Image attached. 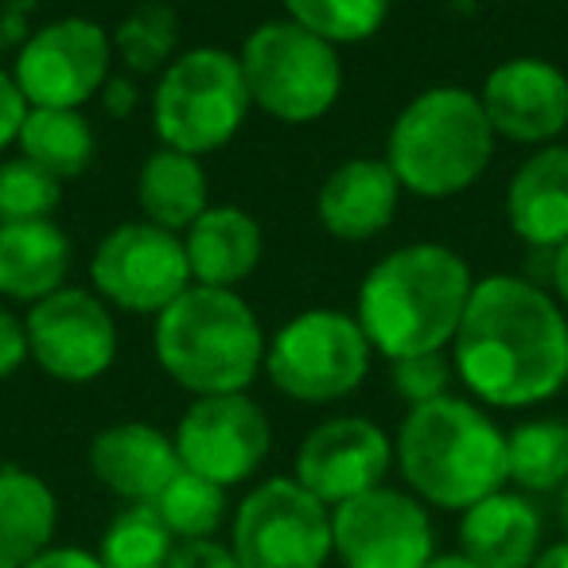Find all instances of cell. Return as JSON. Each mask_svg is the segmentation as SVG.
<instances>
[{
  "label": "cell",
  "instance_id": "obj_10",
  "mask_svg": "<svg viewBox=\"0 0 568 568\" xmlns=\"http://www.w3.org/2000/svg\"><path fill=\"white\" fill-rule=\"evenodd\" d=\"M90 288L110 308L156 320L180 293L191 288L183 237L152 222H121L90 257Z\"/></svg>",
  "mask_w": 568,
  "mask_h": 568
},
{
  "label": "cell",
  "instance_id": "obj_16",
  "mask_svg": "<svg viewBox=\"0 0 568 568\" xmlns=\"http://www.w3.org/2000/svg\"><path fill=\"white\" fill-rule=\"evenodd\" d=\"M475 94L503 141L545 149L568 129V74L541 55H514L498 63Z\"/></svg>",
  "mask_w": 568,
  "mask_h": 568
},
{
  "label": "cell",
  "instance_id": "obj_35",
  "mask_svg": "<svg viewBox=\"0 0 568 568\" xmlns=\"http://www.w3.org/2000/svg\"><path fill=\"white\" fill-rule=\"evenodd\" d=\"M24 118H28L24 94H20L17 79H12V71H4V67H0V152L9 149V144H17Z\"/></svg>",
  "mask_w": 568,
  "mask_h": 568
},
{
  "label": "cell",
  "instance_id": "obj_25",
  "mask_svg": "<svg viewBox=\"0 0 568 568\" xmlns=\"http://www.w3.org/2000/svg\"><path fill=\"white\" fill-rule=\"evenodd\" d=\"M20 156L40 164L55 180H79L98 156L94 125L82 110H40L28 105V118L20 125Z\"/></svg>",
  "mask_w": 568,
  "mask_h": 568
},
{
  "label": "cell",
  "instance_id": "obj_6",
  "mask_svg": "<svg viewBox=\"0 0 568 568\" xmlns=\"http://www.w3.org/2000/svg\"><path fill=\"white\" fill-rule=\"evenodd\" d=\"M250 110L242 63L226 48L180 51L152 87V129L160 144L199 160L226 149Z\"/></svg>",
  "mask_w": 568,
  "mask_h": 568
},
{
  "label": "cell",
  "instance_id": "obj_22",
  "mask_svg": "<svg viewBox=\"0 0 568 568\" xmlns=\"http://www.w3.org/2000/svg\"><path fill=\"white\" fill-rule=\"evenodd\" d=\"M71 237L55 219L4 222L0 226V296L32 308L59 293L71 276Z\"/></svg>",
  "mask_w": 568,
  "mask_h": 568
},
{
  "label": "cell",
  "instance_id": "obj_26",
  "mask_svg": "<svg viewBox=\"0 0 568 568\" xmlns=\"http://www.w3.org/2000/svg\"><path fill=\"white\" fill-rule=\"evenodd\" d=\"M506 483L521 495H552L568 483V420L534 417L506 433Z\"/></svg>",
  "mask_w": 568,
  "mask_h": 568
},
{
  "label": "cell",
  "instance_id": "obj_4",
  "mask_svg": "<svg viewBox=\"0 0 568 568\" xmlns=\"http://www.w3.org/2000/svg\"><path fill=\"white\" fill-rule=\"evenodd\" d=\"M261 320L234 288L191 284L152 327V351L168 378L191 397L245 394L265 366Z\"/></svg>",
  "mask_w": 568,
  "mask_h": 568
},
{
  "label": "cell",
  "instance_id": "obj_28",
  "mask_svg": "<svg viewBox=\"0 0 568 568\" xmlns=\"http://www.w3.org/2000/svg\"><path fill=\"white\" fill-rule=\"evenodd\" d=\"M175 537L152 506H121L98 541V560L105 568H168Z\"/></svg>",
  "mask_w": 568,
  "mask_h": 568
},
{
  "label": "cell",
  "instance_id": "obj_18",
  "mask_svg": "<svg viewBox=\"0 0 568 568\" xmlns=\"http://www.w3.org/2000/svg\"><path fill=\"white\" fill-rule=\"evenodd\" d=\"M402 183L382 156L343 160L316 195V219L339 242H371L386 234L402 206Z\"/></svg>",
  "mask_w": 568,
  "mask_h": 568
},
{
  "label": "cell",
  "instance_id": "obj_36",
  "mask_svg": "<svg viewBox=\"0 0 568 568\" xmlns=\"http://www.w3.org/2000/svg\"><path fill=\"white\" fill-rule=\"evenodd\" d=\"M24 568H105V565L98 560V552L82 549V545H51L48 552H40Z\"/></svg>",
  "mask_w": 568,
  "mask_h": 568
},
{
  "label": "cell",
  "instance_id": "obj_8",
  "mask_svg": "<svg viewBox=\"0 0 568 568\" xmlns=\"http://www.w3.org/2000/svg\"><path fill=\"white\" fill-rule=\"evenodd\" d=\"M374 347L355 312L308 308L265 339V374L276 394L301 405H332L366 382Z\"/></svg>",
  "mask_w": 568,
  "mask_h": 568
},
{
  "label": "cell",
  "instance_id": "obj_40",
  "mask_svg": "<svg viewBox=\"0 0 568 568\" xmlns=\"http://www.w3.org/2000/svg\"><path fill=\"white\" fill-rule=\"evenodd\" d=\"M425 568H479V565H471L464 552H436V557L428 560Z\"/></svg>",
  "mask_w": 568,
  "mask_h": 568
},
{
  "label": "cell",
  "instance_id": "obj_37",
  "mask_svg": "<svg viewBox=\"0 0 568 568\" xmlns=\"http://www.w3.org/2000/svg\"><path fill=\"white\" fill-rule=\"evenodd\" d=\"M98 98H102V110L110 113V118H125V113L136 105V87L129 79H113L110 74V82H105Z\"/></svg>",
  "mask_w": 568,
  "mask_h": 568
},
{
  "label": "cell",
  "instance_id": "obj_34",
  "mask_svg": "<svg viewBox=\"0 0 568 568\" xmlns=\"http://www.w3.org/2000/svg\"><path fill=\"white\" fill-rule=\"evenodd\" d=\"M28 332L24 320L0 304V382H9L28 363Z\"/></svg>",
  "mask_w": 568,
  "mask_h": 568
},
{
  "label": "cell",
  "instance_id": "obj_41",
  "mask_svg": "<svg viewBox=\"0 0 568 568\" xmlns=\"http://www.w3.org/2000/svg\"><path fill=\"white\" fill-rule=\"evenodd\" d=\"M560 526H565V534H568V483L560 487Z\"/></svg>",
  "mask_w": 568,
  "mask_h": 568
},
{
  "label": "cell",
  "instance_id": "obj_19",
  "mask_svg": "<svg viewBox=\"0 0 568 568\" xmlns=\"http://www.w3.org/2000/svg\"><path fill=\"white\" fill-rule=\"evenodd\" d=\"M459 549L479 568H534L545 549V521L521 490H495L459 514Z\"/></svg>",
  "mask_w": 568,
  "mask_h": 568
},
{
  "label": "cell",
  "instance_id": "obj_29",
  "mask_svg": "<svg viewBox=\"0 0 568 568\" xmlns=\"http://www.w3.org/2000/svg\"><path fill=\"white\" fill-rule=\"evenodd\" d=\"M284 17L332 48H351L382 32L389 0H284Z\"/></svg>",
  "mask_w": 568,
  "mask_h": 568
},
{
  "label": "cell",
  "instance_id": "obj_20",
  "mask_svg": "<svg viewBox=\"0 0 568 568\" xmlns=\"http://www.w3.org/2000/svg\"><path fill=\"white\" fill-rule=\"evenodd\" d=\"M191 284L206 288H234L245 284L261 265L265 234L261 222L237 203H211L187 230H183Z\"/></svg>",
  "mask_w": 568,
  "mask_h": 568
},
{
  "label": "cell",
  "instance_id": "obj_32",
  "mask_svg": "<svg viewBox=\"0 0 568 568\" xmlns=\"http://www.w3.org/2000/svg\"><path fill=\"white\" fill-rule=\"evenodd\" d=\"M452 378H456V371H452L448 351H433V355H413V358L389 363V386H394V394L402 397L409 409L452 394Z\"/></svg>",
  "mask_w": 568,
  "mask_h": 568
},
{
  "label": "cell",
  "instance_id": "obj_14",
  "mask_svg": "<svg viewBox=\"0 0 568 568\" xmlns=\"http://www.w3.org/2000/svg\"><path fill=\"white\" fill-rule=\"evenodd\" d=\"M332 537L343 568H425L436 557L428 506L386 483L335 506Z\"/></svg>",
  "mask_w": 568,
  "mask_h": 568
},
{
  "label": "cell",
  "instance_id": "obj_23",
  "mask_svg": "<svg viewBox=\"0 0 568 568\" xmlns=\"http://www.w3.org/2000/svg\"><path fill=\"white\" fill-rule=\"evenodd\" d=\"M59 498L43 475L0 464V568H24L55 545Z\"/></svg>",
  "mask_w": 568,
  "mask_h": 568
},
{
  "label": "cell",
  "instance_id": "obj_9",
  "mask_svg": "<svg viewBox=\"0 0 568 568\" xmlns=\"http://www.w3.org/2000/svg\"><path fill=\"white\" fill-rule=\"evenodd\" d=\"M230 549L242 568H324L335 557L332 506L293 475L261 479L230 514Z\"/></svg>",
  "mask_w": 568,
  "mask_h": 568
},
{
  "label": "cell",
  "instance_id": "obj_5",
  "mask_svg": "<svg viewBox=\"0 0 568 568\" xmlns=\"http://www.w3.org/2000/svg\"><path fill=\"white\" fill-rule=\"evenodd\" d=\"M490 129L475 90L444 82L402 105L386 136V164L402 191L417 199H452L483 180L495 156Z\"/></svg>",
  "mask_w": 568,
  "mask_h": 568
},
{
  "label": "cell",
  "instance_id": "obj_12",
  "mask_svg": "<svg viewBox=\"0 0 568 568\" xmlns=\"http://www.w3.org/2000/svg\"><path fill=\"white\" fill-rule=\"evenodd\" d=\"M28 355L48 378L63 386H87L118 363V320L113 308L79 284H63L24 316Z\"/></svg>",
  "mask_w": 568,
  "mask_h": 568
},
{
  "label": "cell",
  "instance_id": "obj_7",
  "mask_svg": "<svg viewBox=\"0 0 568 568\" xmlns=\"http://www.w3.org/2000/svg\"><path fill=\"white\" fill-rule=\"evenodd\" d=\"M237 63L253 110L281 125H312L327 118L343 94L339 48L293 24L288 17L253 28L237 51Z\"/></svg>",
  "mask_w": 568,
  "mask_h": 568
},
{
  "label": "cell",
  "instance_id": "obj_15",
  "mask_svg": "<svg viewBox=\"0 0 568 568\" xmlns=\"http://www.w3.org/2000/svg\"><path fill=\"white\" fill-rule=\"evenodd\" d=\"M389 467H394V436L378 420L343 413L308 428L296 448L293 479L335 510L347 498L382 487Z\"/></svg>",
  "mask_w": 568,
  "mask_h": 568
},
{
  "label": "cell",
  "instance_id": "obj_13",
  "mask_svg": "<svg viewBox=\"0 0 568 568\" xmlns=\"http://www.w3.org/2000/svg\"><path fill=\"white\" fill-rule=\"evenodd\" d=\"M183 471H195L219 487H242L261 471L273 448V425L261 402L245 394L195 397L172 433Z\"/></svg>",
  "mask_w": 568,
  "mask_h": 568
},
{
  "label": "cell",
  "instance_id": "obj_11",
  "mask_svg": "<svg viewBox=\"0 0 568 568\" xmlns=\"http://www.w3.org/2000/svg\"><path fill=\"white\" fill-rule=\"evenodd\" d=\"M113 67V36L90 17H59L36 28L12 59V79L28 105L82 110L102 94Z\"/></svg>",
  "mask_w": 568,
  "mask_h": 568
},
{
  "label": "cell",
  "instance_id": "obj_33",
  "mask_svg": "<svg viewBox=\"0 0 568 568\" xmlns=\"http://www.w3.org/2000/svg\"><path fill=\"white\" fill-rule=\"evenodd\" d=\"M168 568H242L230 549V541L203 537V541H175Z\"/></svg>",
  "mask_w": 568,
  "mask_h": 568
},
{
  "label": "cell",
  "instance_id": "obj_30",
  "mask_svg": "<svg viewBox=\"0 0 568 568\" xmlns=\"http://www.w3.org/2000/svg\"><path fill=\"white\" fill-rule=\"evenodd\" d=\"M63 203V180L43 172L40 164L17 156L0 164V226L4 222L55 219Z\"/></svg>",
  "mask_w": 568,
  "mask_h": 568
},
{
  "label": "cell",
  "instance_id": "obj_17",
  "mask_svg": "<svg viewBox=\"0 0 568 568\" xmlns=\"http://www.w3.org/2000/svg\"><path fill=\"white\" fill-rule=\"evenodd\" d=\"M87 467L98 487H105L125 506H152L160 490L180 475V456L172 433L149 420H118L94 433Z\"/></svg>",
  "mask_w": 568,
  "mask_h": 568
},
{
  "label": "cell",
  "instance_id": "obj_24",
  "mask_svg": "<svg viewBox=\"0 0 568 568\" xmlns=\"http://www.w3.org/2000/svg\"><path fill=\"white\" fill-rule=\"evenodd\" d=\"M136 206H141L144 222L183 237V230L211 206L203 160L160 144L156 152H149L141 175H136Z\"/></svg>",
  "mask_w": 568,
  "mask_h": 568
},
{
  "label": "cell",
  "instance_id": "obj_27",
  "mask_svg": "<svg viewBox=\"0 0 568 568\" xmlns=\"http://www.w3.org/2000/svg\"><path fill=\"white\" fill-rule=\"evenodd\" d=\"M152 510L160 514V521L175 541H203V537H219V529L226 526L230 498L226 487L180 467V475L160 490Z\"/></svg>",
  "mask_w": 568,
  "mask_h": 568
},
{
  "label": "cell",
  "instance_id": "obj_38",
  "mask_svg": "<svg viewBox=\"0 0 568 568\" xmlns=\"http://www.w3.org/2000/svg\"><path fill=\"white\" fill-rule=\"evenodd\" d=\"M549 284H552V301L560 308H568V242H560L549 253Z\"/></svg>",
  "mask_w": 568,
  "mask_h": 568
},
{
  "label": "cell",
  "instance_id": "obj_2",
  "mask_svg": "<svg viewBox=\"0 0 568 568\" xmlns=\"http://www.w3.org/2000/svg\"><path fill=\"white\" fill-rule=\"evenodd\" d=\"M471 265L452 245L413 242L366 268L355 320L386 363L448 351L471 301Z\"/></svg>",
  "mask_w": 568,
  "mask_h": 568
},
{
  "label": "cell",
  "instance_id": "obj_31",
  "mask_svg": "<svg viewBox=\"0 0 568 568\" xmlns=\"http://www.w3.org/2000/svg\"><path fill=\"white\" fill-rule=\"evenodd\" d=\"M175 17L164 4H149L136 9L133 17L121 20L118 36H113V55L125 59L133 71H164L180 51H175Z\"/></svg>",
  "mask_w": 568,
  "mask_h": 568
},
{
  "label": "cell",
  "instance_id": "obj_1",
  "mask_svg": "<svg viewBox=\"0 0 568 568\" xmlns=\"http://www.w3.org/2000/svg\"><path fill=\"white\" fill-rule=\"evenodd\" d=\"M448 358L479 405L529 409L568 382V316L529 276H479Z\"/></svg>",
  "mask_w": 568,
  "mask_h": 568
},
{
  "label": "cell",
  "instance_id": "obj_3",
  "mask_svg": "<svg viewBox=\"0 0 568 568\" xmlns=\"http://www.w3.org/2000/svg\"><path fill=\"white\" fill-rule=\"evenodd\" d=\"M394 464L428 510L464 514L506 487V433L479 402L444 394L402 417Z\"/></svg>",
  "mask_w": 568,
  "mask_h": 568
},
{
  "label": "cell",
  "instance_id": "obj_21",
  "mask_svg": "<svg viewBox=\"0 0 568 568\" xmlns=\"http://www.w3.org/2000/svg\"><path fill=\"white\" fill-rule=\"evenodd\" d=\"M506 222L534 250L568 242V144L534 149L506 183Z\"/></svg>",
  "mask_w": 568,
  "mask_h": 568
},
{
  "label": "cell",
  "instance_id": "obj_39",
  "mask_svg": "<svg viewBox=\"0 0 568 568\" xmlns=\"http://www.w3.org/2000/svg\"><path fill=\"white\" fill-rule=\"evenodd\" d=\"M534 568H568V537H565V541L545 545V549L537 552Z\"/></svg>",
  "mask_w": 568,
  "mask_h": 568
}]
</instances>
